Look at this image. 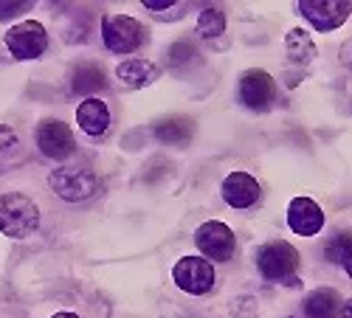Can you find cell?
<instances>
[{
    "label": "cell",
    "mask_w": 352,
    "mask_h": 318,
    "mask_svg": "<svg viewBox=\"0 0 352 318\" xmlns=\"http://www.w3.org/2000/svg\"><path fill=\"white\" fill-rule=\"evenodd\" d=\"M195 242L197 248L206 253L209 259H217V262H226L231 259L234 248H237V240H234V231L220 223V220H212V223H203L195 234Z\"/></svg>",
    "instance_id": "9c48e42d"
},
{
    "label": "cell",
    "mask_w": 352,
    "mask_h": 318,
    "mask_svg": "<svg viewBox=\"0 0 352 318\" xmlns=\"http://www.w3.org/2000/svg\"><path fill=\"white\" fill-rule=\"evenodd\" d=\"M144 6L150 9V12H164V9L178 6V3H172V0H144Z\"/></svg>",
    "instance_id": "cb8c5ba5"
},
{
    "label": "cell",
    "mask_w": 352,
    "mask_h": 318,
    "mask_svg": "<svg viewBox=\"0 0 352 318\" xmlns=\"http://www.w3.org/2000/svg\"><path fill=\"white\" fill-rule=\"evenodd\" d=\"M223 28H226V17L220 9L200 12V17H197V34L200 37H217V34H223Z\"/></svg>",
    "instance_id": "ffe728a7"
},
{
    "label": "cell",
    "mask_w": 352,
    "mask_h": 318,
    "mask_svg": "<svg viewBox=\"0 0 352 318\" xmlns=\"http://www.w3.org/2000/svg\"><path fill=\"white\" fill-rule=\"evenodd\" d=\"M71 84H74L76 93H85L87 99H91V93H99V91L104 88L107 79H104L102 65H96V63H82V65H76Z\"/></svg>",
    "instance_id": "2e32d148"
},
{
    "label": "cell",
    "mask_w": 352,
    "mask_h": 318,
    "mask_svg": "<svg viewBox=\"0 0 352 318\" xmlns=\"http://www.w3.org/2000/svg\"><path fill=\"white\" fill-rule=\"evenodd\" d=\"M256 268L268 282H285L299 271V251L290 242H268L256 251Z\"/></svg>",
    "instance_id": "7a4b0ae2"
},
{
    "label": "cell",
    "mask_w": 352,
    "mask_h": 318,
    "mask_svg": "<svg viewBox=\"0 0 352 318\" xmlns=\"http://www.w3.org/2000/svg\"><path fill=\"white\" fill-rule=\"evenodd\" d=\"M341 296L333 287H318L305 302V315L307 318H341Z\"/></svg>",
    "instance_id": "5bb4252c"
},
{
    "label": "cell",
    "mask_w": 352,
    "mask_h": 318,
    "mask_svg": "<svg viewBox=\"0 0 352 318\" xmlns=\"http://www.w3.org/2000/svg\"><path fill=\"white\" fill-rule=\"evenodd\" d=\"M285 48H287V56L293 63H310L316 56V45L310 40V34L305 32V28H293V32H287L285 37Z\"/></svg>",
    "instance_id": "e0dca14e"
},
{
    "label": "cell",
    "mask_w": 352,
    "mask_h": 318,
    "mask_svg": "<svg viewBox=\"0 0 352 318\" xmlns=\"http://www.w3.org/2000/svg\"><path fill=\"white\" fill-rule=\"evenodd\" d=\"M76 124H79L82 133L94 135V138L104 135L107 127H110V110H107V104L102 99H96V96L85 99L79 104V110H76Z\"/></svg>",
    "instance_id": "4fadbf2b"
},
{
    "label": "cell",
    "mask_w": 352,
    "mask_h": 318,
    "mask_svg": "<svg viewBox=\"0 0 352 318\" xmlns=\"http://www.w3.org/2000/svg\"><path fill=\"white\" fill-rule=\"evenodd\" d=\"M192 135V122H186L184 115H172V119L155 124V138L164 144H184Z\"/></svg>",
    "instance_id": "d6986e66"
},
{
    "label": "cell",
    "mask_w": 352,
    "mask_h": 318,
    "mask_svg": "<svg viewBox=\"0 0 352 318\" xmlns=\"http://www.w3.org/2000/svg\"><path fill=\"white\" fill-rule=\"evenodd\" d=\"M327 259L336 265H341L349 276H352V231H341L327 242Z\"/></svg>",
    "instance_id": "ac0fdd59"
},
{
    "label": "cell",
    "mask_w": 352,
    "mask_h": 318,
    "mask_svg": "<svg viewBox=\"0 0 352 318\" xmlns=\"http://www.w3.org/2000/svg\"><path fill=\"white\" fill-rule=\"evenodd\" d=\"M40 228V209L32 197L20 192L0 197V231L12 240H23Z\"/></svg>",
    "instance_id": "6da1fadb"
},
{
    "label": "cell",
    "mask_w": 352,
    "mask_h": 318,
    "mask_svg": "<svg viewBox=\"0 0 352 318\" xmlns=\"http://www.w3.org/2000/svg\"><path fill=\"white\" fill-rule=\"evenodd\" d=\"M192 56H195V48L189 43H175L172 51H169V63L172 65H181L184 60H192Z\"/></svg>",
    "instance_id": "44dd1931"
},
{
    "label": "cell",
    "mask_w": 352,
    "mask_h": 318,
    "mask_svg": "<svg viewBox=\"0 0 352 318\" xmlns=\"http://www.w3.org/2000/svg\"><path fill=\"white\" fill-rule=\"evenodd\" d=\"M102 40L116 54L135 51L141 45V40H144L141 23L133 20V17H127V14H107L102 20Z\"/></svg>",
    "instance_id": "5b68a950"
},
{
    "label": "cell",
    "mask_w": 352,
    "mask_h": 318,
    "mask_svg": "<svg viewBox=\"0 0 352 318\" xmlns=\"http://www.w3.org/2000/svg\"><path fill=\"white\" fill-rule=\"evenodd\" d=\"M352 6L346 0H302L299 14L318 32H336V28L349 17Z\"/></svg>",
    "instance_id": "52a82bcc"
},
{
    "label": "cell",
    "mask_w": 352,
    "mask_h": 318,
    "mask_svg": "<svg viewBox=\"0 0 352 318\" xmlns=\"http://www.w3.org/2000/svg\"><path fill=\"white\" fill-rule=\"evenodd\" d=\"M14 141H17L14 130H12V127H6V124H0V147H12Z\"/></svg>",
    "instance_id": "603a6c76"
},
{
    "label": "cell",
    "mask_w": 352,
    "mask_h": 318,
    "mask_svg": "<svg viewBox=\"0 0 352 318\" xmlns=\"http://www.w3.org/2000/svg\"><path fill=\"white\" fill-rule=\"evenodd\" d=\"M6 45L14 60H37L48 48V34L37 20H25L20 25H12L6 32Z\"/></svg>",
    "instance_id": "277c9868"
},
{
    "label": "cell",
    "mask_w": 352,
    "mask_h": 318,
    "mask_svg": "<svg viewBox=\"0 0 352 318\" xmlns=\"http://www.w3.org/2000/svg\"><path fill=\"white\" fill-rule=\"evenodd\" d=\"M25 9H28V3H0V20H12L14 14H20Z\"/></svg>",
    "instance_id": "7402d4cb"
},
{
    "label": "cell",
    "mask_w": 352,
    "mask_h": 318,
    "mask_svg": "<svg viewBox=\"0 0 352 318\" xmlns=\"http://www.w3.org/2000/svg\"><path fill=\"white\" fill-rule=\"evenodd\" d=\"M51 318H79L76 313H56V315H51Z\"/></svg>",
    "instance_id": "484cf974"
},
{
    "label": "cell",
    "mask_w": 352,
    "mask_h": 318,
    "mask_svg": "<svg viewBox=\"0 0 352 318\" xmlns=\"http://www.w3.org/2000/svg\"><path fill=\"white\" fill-rule=\"evenodd\" d=\"M287 225L302 237H313L324 228V212L310 197H293L287 206Z\"/></svg>",
    "instance_id": "8fae6325"
},
{
    "label": "cell",
    "mask_w": 352,
    "mask_h": 318,
    "mask_svg": "<svg viewBox=\"0 0 352 318\" xmlns=\"http://www.w3.org/2000/svg\"><path fill=\"white\" fill-rule=\"evenodd\" d=\"M37 147L45 158L51 161H65L74 155V133L65 122H56V119H45L40 127H37Z\"/></svg>",
    "instance_id": "ba28073f"
},
{
    "label": "cell",
    "mask_w": 352,
    "mask_h": 318,
    "mask_svg": "<svg viewBox=\"0 0 352 318\" xmlns=\"http://www.w3.org/2000/svg\"><path fill=\"white\" fill-rule=\"evenodd\" d=\"M262 189L259 181L248 172H231V175L223 181V200L231 209H251L259 200Z\"/></svg>",
    "instance_id": "7c38bea8"
},
{
    "label": "cell",
    "mask_w": 352,
    "mask_h": 318,
    "mask_svg": "<svg viewBox=\"0 0 352 318\" xmlns=\"http://www.w3.org/2000/svg\"><path fill=\"white\" fill-rule=\"evenodd\" d=\"M341 318H352V299H349V302L341 307Z\"/></svg>",
    "instance_id": "d4e9b609"
},
{
    "label": "cell",
    "mask_w": 352,
    "mask_h": 318,
    "mask_svg": "<svg viewBox=\"0 0 352 318\" xmlns=\"http://www.w3.org/2000/svg\"><path fill=\"white\" fill-rule=\"evenodd\" d=\"M172 279L184 293L203 296V293H209L214 287V268L203 256H184V259L175 262Z\"/></svg>",
    "instance_id": "3957f363"
},
{
    "label": "cell",
    "mask_w": 352,
    "mask_h": 318,
    "mask_svg": "<svg viewBox=\"0 0 352 318\" xmlns=\"http://www.w3.org/2000/svg\"><path fill=\"white\" fill-rule=\"evenodd\" d=\"M48 183H51V189L60 194L63 200H68V203H76V200H85V197H91L96 192V178L87 169H82V166H60V169H54Z\"/></svg>",
    "instance_id": "8992f818"
},
{
    "label": "cell",
    "mask_w": 352,
    "mask_h": 318,
    "mask_svg": "<svg viewBox=\"0 0 352 318\" xmlns=\"http://www.w3.org/2000/svg\"><path fill=\"white\" fill-rule=\"evenodd\" d=\"M240 99L251 110H268L276 99V82L265 71H248L240 79Z\"/></svg>",
    "instance_id": "30bf717a"
},
{
    "label": "cell",
    "mask_w": 352,
    "mask_h": 318,
    "mask_svg": "<svg viewBox=\"0 0 352 318\" xmlns=\"http://www.w3.org/2000/svg\"><path fill=\"white\" fill-rule=\"evenodd\" d=\"M116 76H119L130 88H144L158 76V68L150 60H124L119 68H116Z\"/></svg>",
    "instance_id": "9a60e30c"
}]
</instances>
